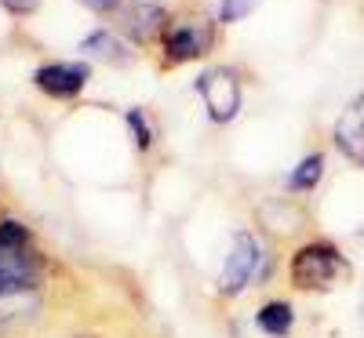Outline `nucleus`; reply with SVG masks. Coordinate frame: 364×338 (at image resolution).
I'll return each instance as SVG.
<instances>
[{
	"instance_id": "2",
	"label": "nucleus",
	"mask_w": 364,
	"mask_h": 338,
	"mask_svg": "<svg viewBox=\"0 0 364 338\" xmlns=\"http://www.w3.org/2000/svg\"><path fill=\"white\" fill-rule=\"evenodd\" d=\"M346 276V258L331 248V244H306L291 258V284L295 291L321 295L331 291Z\"/></svg>"
},
{
	"instance_id": "12",
	"label": "nucleus",
	"mask_w": 364,
	"mask_h": 338,
	"mask_svg": "<svg viewBox=\"0 0 364 338\" xmlns=\"http://www.w3.org/2000/svg\"><path fill=\"white\" fill-rule=\"evenodd\" d=\"M259 4L262 0H219V18L223 22H240V18H248Z\"/></svg>"
},
{
	"instance_id": "3",
	"label": "nucleus",
	"mask_w": 364,
	"mask_h": 338,
	"mask_svg": "<svg viewBox=\"0 0 364 338\" xmlns=\"http://www.w3.org/2000/svg\"><path fill=\"white\" fill-rule=\"evenodd\" d=\"M259 262H262V251L252 233H237L233 244H230V255L223 262V273H219V295L223 298H237L252 280H259Z\"/></svg>"
},
{
	"instance_id": "15",
	"label": "nucleus",
	"mask_w": 364,
	"mask_h": 338,
	"mask_svg": "<svg viewBox=\"0 0 364 338\" xmlns=\"http://www.w3.org/2000/svg\"><path fill=\"white\" fill-rule=\"evenodd\" d=\"M4 4H8L11 11H33V8H37V0H4Z\"/></svg>"
},
{
	"instance_id": "7",
	"label": "nucleus",
	"mask_w": 364,
	"mask_h": 338,
	"mask_svg": "<svg viewBox=\"0 0 364 338\" xmlns=\"http://www.w3.org/2000/svg\"><path fill=\"white\" fill-rule=\"evenodd\" d=\"M336 142L346 157H357L364 160V91L343 109L339 124H336Z\"/></svg>"
},
{
	"instance_id": "6",
	"label": "nucleus",
	"mask_w": 364,
	"mask_h": 338,
	"mask_svg": "<svg viewBox=\"0 0 364 338\" xmlns=\"http://www.w3.org/2000/svg\"><path fill=\"white\" fill-rule=\"evenodd\" d=\"M87 80H91V66L87 62H44L33 73V84L44 91L48 99H77Z\"/></svg>"
},
{
	"instance_id": "5",
	"label": "nucleus",
	"mask_w": 364,
	"mask_h": 338,
	"mask_svg": "<svg viewBox=\"0 0 364 338\" xmlns=\"http://www.w3.org/2000/svg\"><path fill=\"white\" fill-rule=\"evenodd\" d=\"M161 40H164V62L182 66V62H190V58H200L211 48V29L193 26V22H168Z\"/></svg>"
},
{
	"instance_id": "16",
	"label": "nucleus",
	"mask_w": 364,
	"mask_h": 338,
	"mask_svg": "<svg viewBox=\"0 0 364 338\" xmlns=\"http://www.w3.org/2000/svg\"><path fill=\"white\" fill-rule=\"evenodd\" d=\"M360 324H364V298H360Z\"/></svg>"
},
{
	"instance_id": "14",
	"label": "nucleus",
	"mask_w": 364,
	"mask_h": 338,
	"mask_svg": "<svg viewBox=\"0 0 364 338\" xmlns=\"http://www.w3.org/2000/svg\"><path fill=\"white\" fill-rule=\"evenodd\" d=\"M84 8L99 11V15H109V11H120V0H80Z\"/></svg>"
},
{
	"instance_id": "8",
	"label": "nucleus",
	"mask_w": 364,
	"mask_h": 338,
	"mask_svg": "<svg viewBox=\"0 0 364 338\" xmlns=\"http://www.w3.org/2000/svg\"><path fill=\"white\" fill-rule=\"evenodd\" d=\"M168 22H171L168 11L161 4H154V0H146V4H135V11L124 18V29L135 40H154V37H164Z\"/></svg>"
},
{
	"instance_id": "1",
	"label": "nucleus",
	"mask_w": 364,
	"mask_h": 338,
	"mask_svg": "<svg viewBox=\"0 0 364 338\" xmlns=\"http://www.w3.org/2000/svg\"><path fill=\"white\" fill-rule=\"evenodd\" d=\"M41 280V258L33 255L29 229L18 222H0V298L26 295Z\"/></svg>"
},
{
	"instance_id": "13",
	"label": "nucleus",
	"mask_w": 364,
	"mask_h": 338,
	"mask_svg": "<svg viewBox=\"0 0 364 338\" xmlns=\"http://www.w3.org/2000/svg\"><path fill=\"white\" fill-rule=\"evenodd\" d=\"M146 120H149V116H146L142 109H132V113H128V128H132V138H135V146H139L142 153H146L149 146H154V131H149V124H146Z\"/></svg>"
},
{
	"instance_id": "10",
	"label": "nucleus",
	"mask_w": 364,
	"mask_h": 338,
	"mask_svg": "<svg viewBox=\"0 0 364 338\" xmlns=\"http://www.w3.org/2000/svg\"><path fill=\"white\" fill-rule=\"evenodd\" d=\"M80 51H84L87 58H113V62H117V58H128L120 37L109 33V29H95L91 37H84V40H80Z\"/></svg>"
},
{
	"instance_id": "11",
	"label": "nucleus",
	"mask_w": 364,
	"mask_h": 338,
	"mask_svg": "<svg viewBox=\"0 0 364 338\" xmlns=\"http://www.w3.org/2000/svg\"><path fill=\"white\" fill-rule=\"evenodd\" d=\"M321 175H324V157L321 153H310V157L299 160V168L288 175V190L291 193H310V190H317Z\"/></svg>"
},
{
	"instance_id": "9",
	"label": "nucleus",
	"mask_w": 364,
	"mask_h": 338,
	"mask_svg": "<svg viewBox=\"0 0 364 338\" xmlns=\"http://www.w3.org/2000/svg\"><path fill=\"white\" fill-rule=\"evenodd\" d=\"M255 327H259L266 338H288L291 327H295V310H291V302H284V298L262 302L259 313H255Z\"/></svg>"
},
{
	"instance_id": "4",
	"label": "nucleus",
	"mask_w": 364,
	"mask_h": 338,
	"mask_svg": "<svg viewBox=\"0 0 364 338\" xmlns=\"http://www.w3.org/2000/svg\"><path fill=\"white\" fill-rule=\"evenodd\" d=\"M197 91L204 99V109L215 124H230L240 113V80L226 66H211L197 77Z\"/></svg>"
}]
</instances>
